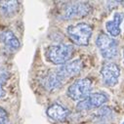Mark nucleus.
Segmentation results:
<instances>
[{
  "mask_svg": "<svg viewBox=\"0 0 124 124\" xmlns=\"http://www.w3.org/2000/svg\"><path fill=\"white\" fill-rule=\"evenodd\" d=\"M74 48L70 44L60 43L51 45L47 48L46 57L55 65H64L70 61L73 54Z\"/></svg>",
  "mask_w": 124,
  "mask_h": 124,
  "instance_id": "obj_1",
  "label": "nucleus"
},
{
  "mask_svg": "<svg viewBox=\"0 0 124 124\" xmlns=\"http://www.w3.org/2000/svg\"><path fill=\"white\" fill-rule=\"evenodd\" d=\"M70 38L77 45L87 46L89 44L91 35H92V27L86 23H79L74 25H70L67 29Z\"/></svg>",
  "mask_w": 124,
  "mask_h": 124,
  "instance_id": "obj_2",
  "label": "nucleus"
},
{
  "mask_svg": "<svg viewBox=\"0 0 124 124\" xmlns=\"http://www.w3.org/2000/svg\"><path fill=\"white\" fill-rule=\"evenodd\" d=\"M96 45L105 59H113L118 54V44L114 38L106 33H101L96 39Z\"/></svg>",
  "mask_w": 124,
  "mask_h": 124,
  "instance_id": "obj_3",
  "label": "nucleus"
},
{
  "mask_svg": "<svg viewBox=\"0 0 124 124\" xmlns=\"http://www.w3.org/2000/svg\"><path fill=\"white\" fill-rule=\"evenodd\" d=\"M92 81L89 78H80L74 81L68 89V96L73 101H82L90 95Z\"/></svg>",
  "mask_w": 124,
  "mask_h": 124,
  "instance_id": "obj_4",
  "label": "nucleus"
},
{
  "mask_svg": "<svg viewBox=\"0 0 124 124\" xmlns=\"http://www.w3.org/2000/svg\"><path fill=\"white\" fill-rule=\"evenodd\" d=\"M91 11V6L87 2H73L66 5L63 11V17L66 20L77 19L87 16Z\"/></svg>",
  "mask_w": 124,
  "mask_h": 124,
  "instance_id": "obj_5",
  "label": "nucleus"
},
{
  "mask_svg": "<svg viewBox=\"0 0 124 124\" xmlns=\"http://www.w3.org/2000/svg\"><path fill=\"white\" fill-rule=\"evenodd\" d=\"M107 102H108V96L104 94V93H99V92L92 93L87 98H85L84 100L80 101L77 104L76 108L77 110H80V111L89 110V109H93L96 108H100Z\"/></svg>",
  "mask_w": 124,
  "mask_h": 124,
  "instance_id": "obj_6",
  "label": "nucleus"
},
{
  "mask_svg": "<svg viewBox=\"0 0 124 124\" xmlns=\"http://www.w3.org/2000/svg\"><path fill=\"white\" fill-rule=\"evenodd\" d=\"M101 75L105 85L108 87H113L118 82V78L120 76V70L118 66L114 63H106L102 67Z\"/></svg>",
  "mask_w": 124,
  "mask_h": 124,
  "instance_id": "obj_7",
  "label": "nucleus"
},
{
  "mask_svg": "<svg viewBox=\"0 0 124 124\" xmlns=\"http://www.w3.org/2000/svg\"><path fill=\"white\" fill-rule=\"evenodd\" d=\"M83 69V63L82 61L77 59V60H73L70 62L62 65L61 67H59L58 69H55L57 70V72L63 77V79L66 81L69 78L75 76L76 74H78Z\"/></svg>",
  "mask_w": 124,
  "mask_h": 124,
  "instance_id": "obj_8",
  "label": "nucleus"
},
{
  "mask_svg": "<svg viewBox=\"0 0 124 124\" xmlns=\"http://www.w3.org/2000/svg\"><path fill=\"white\" fill-rule=\"evenodd\" d=\"M0 41L8 52H15L20 47L19 39L9 29H5L0 32Z\"/></svg>",
  "mask_w": 124,
  "mask_h": 124,
  "instance_id": "obj_9",
  "label": "nucleus"
},
{
  "mask_svg": "<svg viewBox=\"0 0 124 124\" xmlns=\"http://www.w3.org/2000/svg\"><path fill=\"white\" fill-rule=\"evenodd\" d=\"M69 114V109L59 104H53L47 108V115L55 121H64L67 119Z\"/></svg>",
  "mask_w": 124,
  "mask_h": 124,
  "instance_id": "obj_10",
  "label": "nucleus"
},
{
  "mask_svg": "<svg viewBox=\"0 0 124 124\" xmlns=\"http://www.w3.org/2000/svg\"><path fill=\"white\" fill-rule=\"evenodd\" d=\"M123 20V15L120 13H115L111 21L107 22L106 28L111 37H116L120 34V24Z\"/></svg>",
  "mask_w": 124,
  "mask_h": 124,
  "instance_id": "obj_11",
  "label": "nucleus"
},
{
  "mask_svg": "<svg viewBox=\"0 0 124 124\" xmlns=\"http://www.w3.org/2000/svg\"><path fill=\"white\" fill-rule=\"evenodd\" d=\"M19 3L17 1H0V10L6 16H13L18 12Z\"/></svg>",
  "mask_w": 124,
  "mask_h": 124,
  "instance_id": "obj_12",
  "label": "nucleus"
},
{
  "mask_svg": "<svg viewBox=\"0 0 124 124\" xmlns=\"http://www.w3.org/2000/svg\"><path fill=\"white\" fill-rule=\"evenodd\" d=\"M9 76H10V73L8 70L5 67L0 66V98H3L5 96L4 85L6 84Z\"/></svg>",
  "mask_w": 124,
  "mask_h": 124,
  "instance_id": "obj_13",
  "label": "nucleus"
},
{
  "mask_svg": "<svg viewBox=\"0 0 124 124\" xmlns=\"http://www.w3.org/2000/svg\"><path fill=\"white\" fill-rule=\"evenodd\" d=\"M112 113V111H111V109L109 108H108V107H104V108H102L99 111H98V113H97V115L99 116V117H101V118H103V117H108L110 114Z\"/></svg>",
  "mask_w": 124,
  "mask_h": 124,
  "instance_id": "obj_14",
  "label": "nucleus"
},
{
  "mask_svg": "<svg viewBox=\"0 0 124 124\" xmlns=\"http://www.w3.org/2000/svg\"><path fill=\"white\" fill-rule=\"evenodd\" d=\"M0 124H9V118L6 110L0 108Z\"/></svg>",
  "mask_w": 124,
  "mask_h": 124,
  "instance_id": "obj_15",
  "label": "nucleus"
},
{
  "mask_svg": "<svg viewBox=\"0 0 124 124\" xmlns=\"http://www.w3.org/2000/svg\"><path fill=\"white\" fill-rule=\"evenodd\" d=\"M122 124H124V122H123V123H122Z\"/></svg>",
  "mask_w": 124,
  "mask_h": 124,
  "instance_id": "obj_16",
  "label": "nucleus"
}]
</instances>
